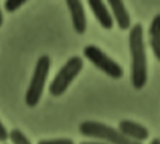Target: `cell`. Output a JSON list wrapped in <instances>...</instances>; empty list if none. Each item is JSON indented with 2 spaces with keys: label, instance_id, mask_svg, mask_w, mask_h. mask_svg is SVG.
<instances>
[{
  "label": "cell",
  "instance_id": "obj_1",
  "mask_svg": "<svg viewBox=\"0 0 160 144\" xmlns=\"http://www.w3.org/2000/svg\"><path fill=\"white\" fill-rule=\"evenodd\" d=\"M129 50H130V80L135 90H142L148 83V57L143 37V26L136 23L129 31Z\"/></svg>",
  "mask_w": 160,
  "mask_h": 144
},
{
  "label": "cell",
  "instance_id": "obj_2",
  "mask_svg": "<svg viewBox=\"0 0 160 144\" xmlns=\"http://www.w3.org/2000/svg\"><path fill=\"white\" fill-rule=\"evenodd\" d=\"M79 133L85 137H92L97 140H102L108 144H143L139 141H133L125 137L119 130L108 126L105 123L95 121V120H87L82 121L78 127Z\"/></svg>",
  "mask_w": 160,
  "mask_h": 144
},
{
  "label": "cell",
  "instance_id": "obj_3",
  "mask_svg": "<svg viewBox=\"0 0 160 144\" xmlns=\"http://www.w3.org/2000/svg\"><path fill=\"white\" fill-rule=\"evenodd\" d=\"M50 67H51V57L47 54H42L41 57H38L34 67L33 77L30 80L28 89L26 91V104L28 107H36L41 100L42 91L45 87V81L47 77L50 74Z\"/></svg>",
  "mask_w": 160,
  "mask_h": 144
},
{
  "label": "cell",
  "instance_id": "obj_4",
  "mask_svg": "<svg viewBox=\"0 0 160 144\" xmlns=\"http://www.w3.org/2000/svg\"><path fill=\"white\" fill-rule=\"evenodd\" d=\"M84 69V60L79 56H74L67 60V63L58 70V73L54 76L52 81L50 83L48 91L52 97H60L68 90L75 77L81 73Z\"/></svg>",
  "mask_w": 160,
  "mask_h": 144
},
{
  "label": "cell",
  "instance_id": "obj_5",
  "mask_svg": "<svg viewBox=\"0 0 160 144\" xmlns=\"http://www.w3.org/2000/svg\"><path fill=\"white\" fill-rule=\"evenodd\" d=\"M84 57H87V60H89L97 69H99L102 73H105L106 76H109L113 80H119L123 77V69L119 63H116L113 58H111L105 52L99 49L98 46L94 44H88L82 50Z\"/></svg>",
  "mask_w": 160,
  "mask_h": 144
},
{
  "label": "cell",
  "instance_id": "obj_6",
  "mask_svg": "<svg viewBox=\"0 0 160 144\" xmlns=\"http://www.w3.org/2000/svg\"><path fill=\"white\" fill-rule=\"evenodd\" d=\"M67 7L71 13L72 27L77 34H84L87 31V14L81 0H65Z\"/></svg>",
  "mask_w": 160,
  "mask_h": 144
},
{
  "label": "cell",
  "instance_id": "obj_7",
  "mask_svg": "<svg viewBox=\"0 0 160 144\" xmlns=\"http://www.w3.org/2000/svg\"><path fill=\"white\" fill-rule=\"evenodd\" d=\"M118 130L125 136V137L130 138L133 141H139V143H145L149 138V130L145 126L139 124L132 120H121L118 124Z\"/></svg>",
  "mask_w": 160,
  "mask_h": 144
},
{
  "label": "cell",
  "instance_id": "obj_8",
  "mask_svg": "<svg viewBox=\"0 0 160 144\" xmlns=\"http://www.w3.org/2000/svg\"><path fill=\"white\" fill-rule=\"evenodd\" d=\"M106 2L111 7V16L113 19V23H116L121 30H129L132 26V20H130V14L125 6L123 0H106Z\"/></svg>",
  "mask_w": 160,
  "mask_h": 144
},
{
  "label": "cell",
  "instance_id": "obj_9",
  "mask_svg": "<svg viewBox=\"0 0 160 144\" xmlns=\"http://www.w3.org/2000/svg\"><path fill=\"white\" fill-rule=\"evenodd\" d=\"M88 6L91 7L101 27L105 29V30H111L113 27V19H112L111 12L106 7L103 0H88Z\"/></svg>",
  "mask_w": 160,
  "mask_h": 144
},
{
  "label": "cell",
  "instance_id": "obj_10",
  "mask_svg": "<svg viewBox=\"0 0 160 144\" xmlns=\"http://www.w3.org/2000/svg\"><path fill=\"white\" fill-rule=\"evenodd\" d=\"M9 138L12 144H31L30 138L18 129H13L12 131H9Z\"/></svg>",
  "mask_w": 160,
  "mask_h": 144
},
{
  "label": "cell",
  "instance_id": "obj_11",
  "mask_svg": "<svg viewBox=\"0 0 160 144\" xmlns=\"http://www.w3.org/2000/svg\"><path fill=\"white\" fill-rule=\"evenodd\" d=\"M27 0H4V10L7 13H14L18 10Z\"/></svg>",
  "mask_w": 160,
  "mask_h": 144
},
{
  "label": "cell",
  "instance_id": "obj_12",
  "mask_svg": "<svg viewBox=\"0 0 160 144\" xmlns=\"http://www.w3.org/2000/svg\"><path fill=\"white\" fill-rule=\"evenodd\" d=\"M149 37H160V14L153 17L149 27Z\"/></svg>",
  "mask_w": 160,
  "mask_h": 144
},
{
  "label": "cell",
  "instance_id": "obj_13",
  "mask_svg": "<svg viewBox=\"0 0 160 144\" xmlns=\"http://www.w3.org/2000/svg\"><path fill=\"white\" fill-rule=\"evenodd\" d=\"M149 42H150V47L153 50L154 58L159 61L160 60V37H149Z\"/></svg>",
  "mask_w": 160,
  "mask_h": 144
},
{
  "label": "cell",
  "instance_id": "obj_14",
  "mask_svg": "<svg viewBox=\"0 0 160 144\" xmlns=\"http://www.w3.org/2000/svg\"><path fill=\"white\" fill-rule=\"evenodd\" d=\"M37 144H75L71 138H54V140H41Z\"/></svg>",
  "mask_w": 160,
  "mask_h": 144
},
{
  "label": "cell",
  "instance_id": "obj_15",
  "mask_svg": "<svg viewBox=\"0 0 160 144\" xmlns=\"http://www.w3.org/2000/svg\"><path fill=\"white\" fill-rule=\"evenodd\" d=\"M7 138H9V131H7L3 123L0 121V143H6Z\"/></svg>",
  "mask_w": 160,
  "mask_h": 144
},
{
  "label": "cell",
  "instance_id": "obj_16",
  "mask_svg": "<svg viewBox=\"0 0 160 144\" xmlns=\"http://www.w3.org/2000/svg\"><path fill=\"white\" fill-rule=\"evenodd\" d=\"M79 144H108L102 140H89V141H81Z\"/></svg>",
  "mask_w": 160,
  "mask_h": 144
},
{
  "label": "cell",
  "instance_id": "obj_17",
  "mask_svg": "<svg viewBox=\"0 0 160 144\" xmlns=\"http://www.w3.org/2000/svg\"><path fill=\"white\" fill-rule=\"evenodd\" d=\"M3 20H4V17H3V12H2V7H0V27H2V25H3Z\"/></svg>",
  "mask_w": 160,
  "mask_h": 144
},
{
  "label": "cell",
  "instance_id": "obj_18",
  "mask_svg": "<svg viewBox=\"0 0 160 144\" xmlns=\"http://www.w3.org/2000/svg\"><path fill=\"white\" fill-rule=\"evenodd\" d=\"M150 144H160V138L159 137H154L153 140L150 141Z\"/></svg>",
  "mask_w": 160,
  "mask_h": 144
},
{
  "label": "cell",
  "instance_id": "obj_19",
  "mask_svg": "<svg viewBox=\"0 0 160 144\" xmlns=\"http://www.w3.org/2000/svg\"><path fill=\"white\" fill-rule=\"evenodd\" d=\"M4 144H6V143H4Z\"/></svg>",
  "mask_w": 160,
  "mask_h": 144
}]
</instances>
